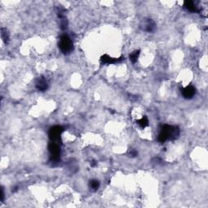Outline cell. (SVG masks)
<instances>
[{
	"label": "cell",
	"mask_w": 208,
	"mask_h": 208,
	"mask_svg": "<svg viewBox=\"0 0 208 208\" xmlns=\"http://www.w3.org/2000/svg\"><path fill=\"white\" fill-rule=\"evenodd\" d=\"M185 7L190 12H198L196 2L194 1H185Z\"/></svg>",
	"instance_id": "9c48e42d"
},
{
	"label": "cell",
	"mask_w": 208,
	"mask_h": 208,
	"mask_svg": "<svg viewBox=\"0 0 208 208\" xmlns=\"http://www.w3.org/2000/svg\"><path fill=\"white\" fill-rule=\"evenodd\" d=\"M123 58H113L111 57L108 55H103L101 57V61L103 64H116L118 62L121 61Z\"/></svg>",
	"instance_id": "52a82bcc"
},
{
	"label": "cell",
	"mask_w": 208,
	"mask_h": 208,
	"mask_svg": "<svg viewBox=\"0 0 208 208\" xmlns=\"http://www.w3.org/2000/svg\"><path fill=\"white\" fill-rule=\"evenodd\" d=\"M90 164H91V166L92 167H95V166H96L97 165V163H96V161H92V163H90Z\"/></svg>",
	"instance_id": "2e32d148"
},
{
	"label": "cell",
	"mask_w": 208,
	"mask_h": 208,
	"mask_svg": "<svg viewBox=\"0 0 208 208\" xmlns=\"http://www.w3.org/2000/svg\"><path fill=\"white\" fill-rule=\"evenodd\" d=\"M59 46L61 51L64 54H69L72 52L73 50V43L72 39L68 35H63L61 36L59 42Z\"/></svg>",
	"instance_id": "3957f363"
},
{
	"label": "cell",
	"mask_w": 208,
	"mask_h": 208,
	"mask_svg": "<svg viewBox=\"0 0 208 208\" xmlns=\"http://www.w3.org/2000/svg\"><path fill=\"white\" fill-rule=\"evenodd\" d=\"M63 132V128L60 126H54L49 130V137L52 142H58L60 140V136Z\"/></svg>",
	"instance_id": "277c9868"
},
{
	"label": "cell",
	"mask_w": 208,
	"mask_h": 208,
	"mask_svg": "<svg viewBox=\"0 0 208 208\" xmlns=\"http://www.w3.org/2000/svg\"><path fill=\"white\" fill-rule=\"evenodd\" d=\"M137 124L139 126H141L142 128H145V127H147V126L149 125V121L147 116H143L140 120H137Z\"/></svg>",
	"instance_id": "8fae6325"
},
{
	"label": "cell",
	"mask_w": 208,
	"mask_h": 208,
	"mask_svg": "<svg viewBox=\"0 0 208 208\" xmlns=\"http://www.w3.org/2000/svg\"><path fill=\"white\" fill-rule=\"evenodd\" d=\"M1 37H2V41H4L5 44H7L9 41V34L6 29H1Z\"/></svg>",
	"instance_id": "30bf717a"
},
{
	"label": "cell",
	"mask_w": 208,
	"mask_h": 208,
	"mask_svg": "<svg viewBox=\"0 0 208 208\" xmlns=\"http://www.w3.org/2000/svg\"><path fill=\"white\" fill-rule=\"evenodd\" d=\"M99 185H100V184H99L98 181H97V180H92V181H90V182H89V187H90V189H91L93 191H96V190H98V188H99Z\"/></svg>",
	"instance_id": "7c38bea8"
},
{
	"label": "cell",
	"mask_w": 208,
	"mask_h": 208,
	"mask_svg": "<svg viewBox=\"0 0 208 208\" xmlns=\"http://www.w3.org/2000/svg\"><path fill=\"white\" fill-rule=\"evenodd\" d=\"M181 93L185 98L189 99V98H192L194 96L195 93H196V89L193 85H188L185 88L182 89Z\"/></svg>",
	"instance_id": "8992f818"
},
{
	"label": "cell",
	"mask_w": 208,
	"mask_h": 208,
	"mask_svg": "<svg viewBox=\"0 0 208 208\" xmlns=\"http://www.w3.org/2000/svg\"><path fill=\"white\" fill-rule=\"evenodd\" d=\"M60 28L64 30L68 28V21L65 17L60 18Z\"/></svg>",
	"instance_id": "5bb4252c"
},
{
	"label": "cell",
	"mask_w": 208,
	"mask_h": 208,
	"mask_svg": "<svg viewBox=\"0 0 208 208\" xmlns=\"http://www.w3.org/2000/svg\"><path fill=\"white\" fill-rule=\"evenodd\" d=\"M141 28L142 30H144L146 32L151 33L154 32L156 29V25L155 23V21L151 19H147L142 22L141 25Z\"/></svg>",
	"instance_id": "5b68a950"
},
{
	"label": "cell",
	"mask_w": 208,
	"mask_h": 208,
	"mask_svg": "<svg viewBox=\"0 0 208 208\" xmlns=\"http://www.w3.org/2000/svg\"><path fill=\"white\" fill-rule=\"evenodd\" d=\"M180 135V129L176 126L165 124L163 126L161 132L159 135V142L163 143L167 140H175Z\"/></svg>",
	"instance_id": "6da1fadb"
},
{
	"label": "cell",
	"mask_w": 208,
	"mask_h": 208,
	"mask_svg": "<svg viewBox=\"0 0 208 208\" xmlns=\"http://www.w3.org/2000/svg\"><path fill=\"white\" fill-rule=\"evenodd\" d=\"M129 155L131 156V157H136V156L137 155V152L135 150H132V151H130V153H129Z\"/></svg>",
	"instance_id": "9a60e30c"
},
{
	"label": "cell",
	"mask_w": 208,
	"mask_h": 208,
	"mask_svg": "<svg viewBox=\"0 0 208 208\" xmlns=\"http://www.w3.org/2000/svg\"><path fill=\"white\" fill-rule=\"evenodd\" d=\"M50 162L52 164H58L60 161V147L58 142H51L49 145Z\"/></svg>",
	"instance_id": "7a4b0ae2"
},
{
	"label": "cell",
	"mask_w": 208,
	"mask_h": 208,
	"mask_svg": "<svg viewBox=\"0 0 208 208\" xmlns=\"http://www.w3.org/2000/svg\"><path fill=\"white\" fill-rule=\"evenodd\" d=\"M36 87L39 91H46L48 88V83L44 78H41V79H39L38 81L36 84Z\"/></svg>",
	"instance_id": "ba28073f"
},
{
	"label": "cell",
	"mask_w": 208,
	"mask_h": 208,
	"mask_svg": "<svg viewBox=\"0 0 208 208\" xmlns=\"http://www.w3.org/2000/svg\"><path fill=\"white\" fill-rule=\"evenodd\" d=\"M140 55L139 50H135L133 52H132L129 55V58H130V60L132 61V63H136L137 61V59H138V56Z\"/></svg>",
	"instance_id": "4fadbf2b"
}]
</instances>
